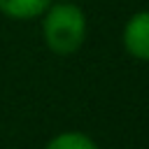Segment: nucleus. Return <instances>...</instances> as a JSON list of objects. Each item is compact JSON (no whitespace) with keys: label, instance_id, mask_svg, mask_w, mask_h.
Masks as SVG:
<instances>
[{"label":"nucleus","instance_id":"1","mask_svg":"<svg viewBox=\"0 0 149 149\" xmlns=\"http://www.w3.org/2000/svg\"><path fill=\"white\" fill-rule=\"evenodd\" d=\"M86 14L74 2H51L42 14V37L56 56L74 54L86 40Z\"/></svg>","mask_w":149,"mask_h":149},{"label":"nucleus","instance_id":"2","mask_svg":"<svg viewBox=\"0 0 149 149\" xmlns=\"http://www.w3.org/2000/svg\"><path fill=\"white\" fill-rule=\"evenodd\" d=\"M121 42L128 56H133L135 61L149 63V9L135 12L126 21Z\"/></svg>","mask_w":149,"mask_h":149},{"label":"nucleus","instance_id":"3","mask_svg":"<svg viewBox=\"0 0 149 149\" xmlns=\"http://www.w3.org/2000/svg\"><path fill=\"white\" fill-rule=\"evenodd\" d=\"M51 0H0V12L16 21H30L47 12Z\"/></svg>","mask_w":149,"mask_h":149},{"label":"nucleus","instance_id":"4","mask_svg":"<svg viewBox=\"0 0 149 149\" xmlns=\"http://www.w3.org/2000/svg\"><path fill=\"white\" fill-rule=\"evenodd\" d=\"M44 149H98L95 140L81 130H63L54 135Z\"/></svg>","mask_w":149,"mask_h":149}]
</instances>
